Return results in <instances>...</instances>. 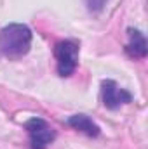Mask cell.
Here are the masks:
<instances>
[{
    "mask_svg": "<svg viewBox=\"0 0 148 149\" xmlns=\"http://www.w3.org/2000/svg\"><path fill=\"white\" fill-rule=\"evenodd\" d=\"M68 125L75 128V130H78V132H82V134H85V135H89V137H98L99 135V127L87 116V114H73V116H70L68 118Z\"/></svg>",
    "mask_w": 148,
    "mask_h": 149,
    "instance_id": "cell-6",
    "label": "cell"
},
{
    "mask_svg": "<svg viewBox=\"0 0 148 149\" xmlns=\"http://www.w3.org/2000/svg\"><path fill=\"white\" fill-rule=\"evenodd\" d=\"M25 128L30 135L32 149H47L49 144L56 139V130L51 123H47L44 118H32L25 123Z\"/></svg>",
    "mask_w": 148,
    "mask_h": 149,
    "instance_id": "cell-3",
    "label": "cell"
},
{
    "mask_svg": "<svg viewBox=\"0 0 148 149\" xmlns=\"http://www.w3.org/2000/svg\"><path fill=\"white\" fill-rule=\"evenodd\" d=\"M127 33H129V43L125 45L127 56L132 57V59H143V57H147L148 47H147L145 35L140 30H134V28H129Z\"/></svg>",
    "mask_w": 148,
    "mask_h": 149,
    "instance_id": "cell-5",
    "label": "cell"
},
{
    "mask_svg": "<svg viewBox=\"0 0 148 149\" xmlns=\"http://www.w3.org/2000/svg\"><path fill=\"white\" fill-rule=\"evenodd\" d=\"M32 30L21 23H11L0 30V49L9 57H21L30 50Z\"/></svg>",
    "mask_w": 148,
    "mask_h": 149,
    "instance_id": "cell-1",
    "label": "cell"
},
{
    "mask_svg": "<svg viewBox=\"0 0 148 149\" xmlns=\"http://www.w3.org/2000/svg\"><path fill=\"white\" fill-rule=\"evenodd\" d=\"M101 99H103L105 108L117 109L124 104H129L132 101V94L118 87L113 80H103L101 81Z\"/></svg>",
    "mask_w": 148,
    "mask_h": 149,
    "instance_id": "cell-4",
    "label": "cell"
},
{
    "mask_svg": "<svg viewBox=\"0 0 148 149\" xmlns=\"http://www.w3.org/2000/svg\"><path fill=\"white\" fill-rule=\"evenodd\" d=\"M106 0H85V5L91 12H99L103 7H105Z\"/></svg>",
    "mask_w": 148,
    "mask_h": 149,
    "instance_id": "cell-7",
    "label": "cell"
},
{
    "mask_svg": "<svg viewBox=\"0 0 148 149\" xmlns=\"http://www.w3.org/2000/svg\"><path fill=\"white\" fill-rule=\"evenodd\" d=\"M78 52L80 47L75 40H61L54 47V56L58 61V74L59 76H72L78 64Z\"/></svg>",
    "mask_w": 148,
    "mask_h": 149,
    "instance_id": "cell-2",
    "label": "cell"
}]
</instances>
